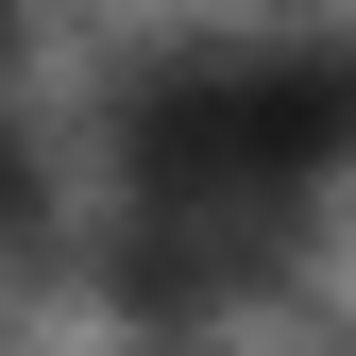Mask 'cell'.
I'll use <instances>...</instances> for the list:
<instances>
[{"mask_svg":"<svg viewBox=\"0 0 356 356\" xmlns=\"http://www.w3.org/2000/svg\"><path fill=\"white\" fill-rule=\"evenodd\" d=\"M119 204H187V220H254L305 238V204L356 170V34L254 17V34H187L119 85Z\"/></svg>","mask_w":356,"mask_h":356,"instance_id":"obj_1","label":"cell"},{"mask_svg":"<svg viewBox=\"0 0 356 356\" xmlns=\"http://www.w3.org/2000/svg\"><path fill=\"white\" fill-rule=\"evenodd\" d=\"M51 254V170H34V136L0 119V272H34Z\"/></svg>","mask_w":356,"mask_h":356,"instance_id":"obj_2","label":"cell"},{"mask_svg":"<svg viewBox=\"0 0 356 356\" xmlns=\"http://www.w3.org/2000/svg\"><path fill=\"white\" fill-rule=\"evenodd\" d=\"M0 51H17V0H0Z\"/></svg>","mask_w":356,"mask_h":356,"instance_id":"obj_3","label":"cell"}]
</instances>
